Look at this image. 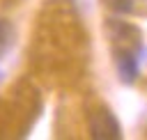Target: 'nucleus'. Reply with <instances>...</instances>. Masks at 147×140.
Wrapping results in <instances>:
<instances>
[{
    "label": "nucleus",
    "mask_w": 147,
    "mask_h": 140,
    "mask_svg": "<svg viewBox=\"0 0 147 140\" xmlns=\"http://www.w3.org/2000/svg\"><path fill=\"white\" fill-rule=\"evenodd\" d=\"M90 135L94 140H110V138L117 140L122 138V129L110 110H99L90 119Z\"/></svg>",
    "instance_id": "1"
},
{
    "label": "nucleus",
    "mask_w": 147,
    "mask_h": 140,
    "mask_svg": "<svg viewBox=\"0 0 147 140\" xmlns=\"http://www.w3.org/2000/svg\"><path fill=\"white\" fill-rule=\"evenodd\" d=\"M115 62H117V71L122 76L124 83H133L138 76V60L129 53V50H115Z\"/></svg>",
    "instance_id": "2"
},
{
    "label": "nucleus",
    "mask_w": 147,
    "mask_h": 140,
    "mask_svg": "<svg viewBox=\"0 0 147 140\" xmlns=\"http://www.w3.org/2000/svg\"><path fill=\"white\" fill-rule=\"evenodd\" d=\"M14 39H16V30L9 21H0V57L14 46Z\"/></svg>",
    "instance_id": "3"
},
{
    "label": "nucleus",
    "mask_w": 147,
    "mask_h": 140,
    "mask_svg": "<svg viewBox=\"0 0 147 140\" xmlns=\"http://www.w3.org/2000/svg\"><path fill=\"white\" fill-rule=\"evenodd\" d=\"M108 5H110V9H115V11H119V14H131L136 7V0H106Z\"/></svg>",
    "instance_id": "4"
},
{
    "label": "nucleus",
    "mask_w": 147,
    "mask_h": 140,
    "mask_svg": "<svg viewBox=\"0 0 147 140\" xmlns=\"http://www.w3.org/2000/svg\"><path fill=\"white\" fill-rule=\"evenodd\" d=\"M0 80H2V73H0Z\"/></svg>",
    "instance_id": "5"
}]
</instances>
